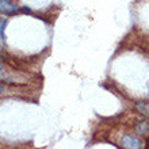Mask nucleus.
I'll return each mask as SVG.
<instances>
[{
	"instance_id": "nucleus-1",
	"label": "nucleus",
	"mask_w": 149,
	"mask_h": 149,
	"mask_svg": "<svg viewBox=\"0 0 149 149\" xmlns=\"http://www.w3.org/2000/svg\"><path fill=\"white\" fill-rule=\"evenodd\" d=\"M119 144H121L122 148H125V149H141L142 148V141L140 138L136 137V136H132V134L122 136Z\"/></svg>"
},
{
	"instance_id": "nucleus-2",
	"label": "nucleus",
	"mask_w": 149,
	"mask_h": 149,
	"mask_svg": "<svg viewBox=\"0 0 149 149\" xmlns=\"http://www.w3.org/2000/svg\"><path fill=\"white\" fill-rule=\"evenodd\" d=\"M0 11L4 15H12L18 11V7L11 0H0Z\"/></svg>"
},
{
	"instance_id": "nucleus-3",
	"label": "nucleus",
	"mask_w": 149,
	"mask_h": 149,
	"mask_svg": "<svg viewBox=\"0 0 149 149\" xmlns=\"http://www.w3.org/2000/svg\"><path fill=\"white\" fill-rule=\"evenodd\" d=\"M134 130H136V133L138 136H149V122H146V121L140 122V123L136 125Z\"/></svg>"
},
{
	"instance_id": "nucleus-4",
	"label": "nucleus",
	"mask_w": 149,
	"mask_h": 149,
	"mask_svg": "<svg viewBox=\"0 0 149 149\" xmlns=\"http://www.w3.org/2000/svg\"><path fill=\"white\" fill-rule=\"evenodd\" d=\"M134 109L140 114H142V115H145V117L149 118V102H142V100H140V102H137L134 104Z\"/></svg>"
},
{
	"instance_id": "nucleus-5",
	"label": "nucleus",
	"mask_w": 149,
	"mask_h": 149,
	"mask_svg": "<svg viewBox=\"0 0 149 149\" xmlns=\"http://www.w3.org/2000/svg\"><path fill=\"white\" fill-rule=\"evenodd\" d=\"M0 24H1V27H0V38H1V41H4V39H6V36H4V29H6V24H7V22H6L4 19H1Z\"/></svg>"
},
{
	"instance_id": "nucleus-6",
	"label": "nucleus",
	"mask_w": 149,
	"mask_h": 149,
	"mask_svg": "<svg viewBox=\"0 0 149 149\" xmlns=\"http://www.w3.org/2000/svg\"><path fill=\"white\" fill-rule=\"evenodd\" d=\"M22 11H23V12H30V8H27V7H23V8H22Z\"/></svg>"
}]
</instances>
